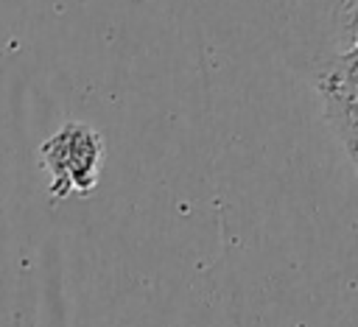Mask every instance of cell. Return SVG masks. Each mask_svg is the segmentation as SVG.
Masks as SVG:
<instances>
[{
    "label": "cell",
    "instance_id": "6da1fadb",
    "mask_svg": "<svg viewBox=\"0 0 358 327\" xmlns=\"http://www.w3.org/2000/svg\"><path fill=\"white\" fill-rule=\"evenodd\" d=\"M358 45V0H296L285 25V59L308 78Z\"/></svg>",
    "mask_w": 358,
    "mask_h": 327
},
{
    "label": "cell",
    "instance_id": "7a4b0ae2",
    "mask_svg": "<svg viewBox=\"0 0 358 327\" xmlns=\"http://www.w3.org/2000/svg\"><path fill=\"white\" fill-rule=\"evenodd\" d=\"M106 145L103 137L81 120H67L39 145V165L50 176V198L90 196L98 187Z\"/></svg>",
    "mask_w": 358,
    "mask_h": 327
},
{
    "label": "cell",
    "instance_id": "3957f363",
    "mask_svg": "<svg viewBox=\"0 0 358 327\" xmlns=\"http://www.w3.org/2000/svg\"><path fill=\"white\" fill-rule=\"evenodd\" d=\"M305 81L319 95L322 117L341 140L347 157L358 170V78L341 70L336 61H327Z\"/></svg>",
    "mask_w": 358,
    "mask_h": 327
}]
</instances>
